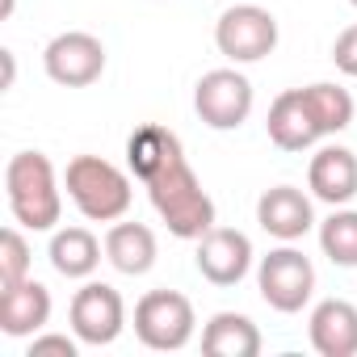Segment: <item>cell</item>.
Here are the masks:
<instances>
[{"instance_id": "1", "label": "cell", "mask_w": 357, "mask_h": 357, "mask_svg": "<svg viewBox=\"0 0 357 357\" xmlns=\"http://www.w3.org/2000/svg\"><path fill=\"white\" fill-rule=\"evenodd\" d=\"M353 122V97L340 84H307L286 89L269 105V139L282 151H307L324 135H340Z\"/></svg>"}, {"instance_id": "2", "label": "cell", "mask_w": 357, "mask_h": 357, "mask_svg": "<svg viewBox=\"0 0 357 357\" xmlns=\"http://www.w3.org/2000/svg\"><path fill=\"white\" fill-rule=\"evenodd\" d=\"M143 185H147V198H151L155 215L168 223V231L176 240H202L215 227V202L202 190L198 172L190 168V160H185L181 147H176L168 155V164L155 176H147Z\"/></svg>"}, {"instance_id": "3", "label": "cell", "mask_w": 357, "mask_h": 357, "mask_svg": "<svg viewBox=\"0 0 357 357\" xmlns=\"http://www.w3.org/2000/svg\"><path fill=\"white\" fill-rule=\"evenodd\" d=\"M5 194L17 227L26 231H55L63 215V194L55 181V168L43 151H17L5 168Z\"/></svg>"}, {"instance_id": "4", "label": "cell", "mask_w": 357, "mask_h": 357, "mask_svg": "<svg viewBox=\"0 0 357 357\" xmlns=\"http://www.w3.org/2000/svg\"><path fill=\"white\" fill-rule=\"evenodd\" d=\"M63 190L76 202V211L93 223H118L135 198L130 176L101 155H76L63 172Z\"/></svg>"}, {"instance_id": "5", "label": "cell", "mask_w": 357, "mask_h": 357, "mask_svg": "<svg viewBox=\"0 0 357 357\" xmlns=\"http://www.w3.org/2000/svg\"><path fill=\"white\" fill-rule=\"evenodd\" d=\"M194 303L181 290H147L135 303V336L155 353H176L194 340Z\"/></svg>"}, {"instance_id": "6", "label": "cell", "mask_w": 357, "mask_h": 357, "mask_svg": "<svg viewBox=\"0 0 357 357\" xmlns=\"http://www.w3.org/2000/svg\"><path fill=\"white\" fill-rule=\"evenodd\" d=\"M257 290H261V298L273 307V311H282V315H294V311H303L307 303H311V294H315V265H311V257H303L298 248H273L269 257H261V265H257Z\"/></svg>"}, {"instance_id": "7", "label": "cell", "mask_w": 357, "mask_h": 357, "mask_svg": "<svg viewBox=\"0 0 357 357\" xmlns=\"http://www.w3.org/2000/svg\"><path fill=\"white\" fill-rule=\"evenodd\" d=\"M215 47L231 63H257L278 47V17L261 5H231L215 26Z\"/></svg>"}, {"instance_id": "8", "label": "cell", "mask_w": 357, "mask_h": 357, "mask_svg": "<svg viewBox=\"0 0 357 357\" xmlns=\"http://www.w3.org/2000/svg\"><path fill=\"white\" fill-rule=\"evenodd\" d=\"M194 109L211 130H236L252 114V84L236 68H215L194 89Z\"/></svg>"}, {"instance_id": "9", "label": "cell", "mask_w": 357, "mask_h": 357, "mask_svg": "<svg viewBox=\"0 0 357 357\" xmlns=\"http://www.w3.org/2000/svg\"><path fill=\"white\" fill-rule=\"evenodd\" d=\"M43 68L55 84L63 89H84L93 80H101L105 72V47L101 38L84 34V30H68V34H55L43 51Z\"/></svg>"}, {"instance_id": "10", "label": "cell", "mask_w": 357, "mask_h": 357, "mask_svg": "<svg viewBox=\"0 0 357 357\" xmlns=\"http://www.w3.org/2000/svg\"><path fill=\"white\" fill-rule=\"evenodd\" d=\"M122 324H126V303H122V294L114 286L84 282L76 290V298H72V332H76L80 344H93V349L114 344Z\"/></svg>"}, {"instance_id": "11", "label": "cell", "mask_w": 357, "mask_h": 357, "mask_svg": "<svg viewBox=\"0 0 357 357\" xmlns=\"http://www.w3.org/2000/svg\"><path fill=\"white\" fill-rule=\"evenodd\" d=\"M198 273L211 286H240L252 269V240L236 227H211L198 240Z\"/></svg>"}, {"instance_id": "12", "label": "cell", "mask_w": 357, "mask_h": 357, "mask_svg": "<svg viewBox=\"0 0 357 357\" xmlns=\"http://www.w3.org/2000/svg\"><path fill=\"white\" fill-rule=\"evenodd\" d=\"M257 223H261V231H269L273 240L294 244V240H303V236L315 227V211H311V198H307L303 190H294V185H273V190H265L261 202H257Z\"/></svg>"}, {"instance_id": "13", "label": "cell", "mask_w": 357, "mask_h": 357, "mask_svg": "<svg viewBox=\"0 0 357 357\" xmlns=\"http://www.w3.org/2000/svg\"><path fill=\"white\" fill-rule=\"evenodd\" d=\"M307 185L319 202L328 206H344L357 198V155L340 143H328L311 155V168H307Z\"/></svg>"}, {"instance_id": "14", "label": "cell", "mask_w": 357, "mask_h": 357, "mask_svg": "<svg viewBox=\"0 0 357 357\" xmlns=\"http://www.w3.org/2000/svg\"><path fill=\"white\" fill-rule=\"evenodd\" d=\"M51 319V290L34 278L0 290V332L5 336H38Z\"/></svg>"}, {"instance_id": "15", "label": "cell", "mask_w": 357, "mask_h": 357, "mask_svg": "<svg viewBox=\"0 0 357 357\" xmlns=\"http://www.w3.org/2000/svg\"><path fill=\"white\" fill-rule=\"evenodd\" d=\"M311 344L319 357H357V307L349 298H324L311 311Z\"/></svg>"}, {"instance_id": "16", "label": "cell", "mask_w": 357, "mask_h": 357, "mask_svg": "<svg viewBox=\"0 0 357 357\" xmlns=\"http://www.w3.org/2000/svg\"><path fill=\"white\" fill-rule=\"evenodd\" d=\"M155 231L147 223H114L105 236V261L126 278H143L155 265Z\"/></svg>"}, {"instance_id": "17", "label": "cell", "mask_w": 357, "mask_h": 357, "mask_svg": "<svg viewBox=\"0 0 357 357\" xmlns=\"http://www.w3.org/2000/svg\"><path fill=\"white\" fill-rule=\"evenodd\" d=\"M202 353H211V357H257L261 353V332L248 315L219 311L202 328Z\"/></svg>"}, {"instance_id": "18", "label": "cell", "mask_w": 357, "mask_h": 357, "mask_svg": "<svg viewBox=\"0 0 357 357\" xmlns=\"http://www.w3.org/2000/svg\"><path fill=\"white\" fill-rule=\"evenodd\" d=\"M51 265L63 278H93L101 265V244L84 227H63L51 236Z\"/></svg>"}, {"instance_id": "19", "label": "cell", "mask_w": 357, "mask_h": 357, "mask_svg": "<svg viewBox=\"0 0 357 357\" xmlns=\"http://www.w3.org/2000/svg\"><path fill=\"white\" fill-rule=\"evenodd\" d=\"M181 147V139H176L168 126H155V122H147V126H139L130 139H126V164H130V172L139 176V181H147V176H155L164 164H168V155Z\"/></svg>"}, {"instance_id": "20", "label": "cell", "mask_w": 357, "mask_h": 357, "mask_svg": "<svg viewBox=\"0 0 357 357\" xmlns=\"http://www.w3.org/2000/svg\"><path fill=\"white\" fill-rule=\"evenodd\" d=\"M319 248L332 265L357 269V211H336L319 223Z\"/></svg>"}, {"instance_id": "21", "label": "cell", "mask_w": 357, "mask_h": 357, "mask_svg": "<svg viewBox=\"0 0 357 357\" xmlns=\"http://www.w3.org/2000/svg\"><path fill=\"white\" fill-rule=\"evenodd\" d=\"M30 278V244L17 227L0 231V290H9Z\"/></svg>"}, {"instance_id": "22", "label": "cell", "mask_w": 357, "mask_h": 357, "mask_svg": "<svg viewBox=\"0 0 357 357\" xmlns=\"http://www.w3.org/2000/svg\"><path fill=\"white\" fill-rule=\"evenodd\" d=\"M332 63L344 72V76H357V26L340 30L336 43H332Z\"/></svg>"}, {"instance_id": "23", "label": "cell", "mask_w": 357, "mask_h": 357, "mask_svg": "<svg viewBox=\"0 0 357 357\" xmlns=\"http://www.w3.org/2000/svg\"><path fill=\"white\" fill-rule=\"evenodd\" d=\"M43 353L76 357V340H72V336H55V332H47V336H34V340H30V357H43Z\"/></svg>"}, {"instance_id": "24", "label": "cell", "mask_w": 357, "mask_h": 357, "mask_svg": "<svg viewBox=\"0 0 357 357\" xmlns=\"http://www.w3.org/2000/svg\"><path fill=\"white\" fill-rule=\"evenodd\" d=\"M0 59H5V89H13V76H17V68H13V51H0Z\"/></svg>"}, {"instance_id": "25", "label": "cell", "mask_w": 357, "mask_h": 357, "mask_svg": "<svg viewBox=\"0 0 357 357\" xmlns=\"http://www.w3.org/2000/svg\"><path fill=\"white\" fill-rule=\"evenodd\" d=\"M9 13H13V0H5V17H9Z\"/></svg>"}, {"instance_id": "26", "label": "cell", "mask_w": 357, "mask_h": 357, "mask_svg": "<svg viewBox=\"0 0 357 357\" xmlns=\"http://www.w3.org/2000/svg\"><path fill=\"white\" fill-rule=\"evenodd\" d=\"M349 5H353V9H357V0H349Z\"/></svg>"}]
</instances>
